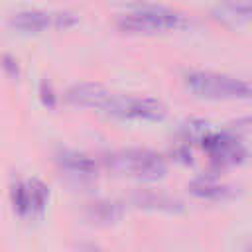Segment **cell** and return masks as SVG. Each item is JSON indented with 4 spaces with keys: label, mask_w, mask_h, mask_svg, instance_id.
I'll use <instances>...</instances> for the list:
<instances>
[{
    "label": "cell",
    "mask_w": 252,
    "mask_h": 252,
    "mask_svg": "<svg viewBox=\"0 0 252 252\" xmlns=\"http://www.w3.org/2000/svg\"><path fill=\"white\" fill-rule=\"evenodd\" d=\"M79 22V16L75 12H69V10H57V12H51V24L55 28H73L75 24Z\"/></svg>",
    "instance_id": "obj_15"
},
{
    "label": "cell",
    "mask_w": 252,
    "mask_h": 252,
    "mask_svg": "<svg viewBox=\"0 0 252 252\" xmlns=\"http://www.w3.org/2000/svg\"><path fill=\"white\" fill-rule=\"evenodd\" d=\"M106 167L140 179H159L167 171L165 158L148 148H122L108 152L104 158Z\"/></svg>",
    "instance_id": "obj_2"
},
{
    "label": "cell",
    "mask_w": 252,
    "mask_h": 252,
    "mask_svg": "<svg viewBox=\"0 0 252 252\" xmlns=\"http://www.w3.org/2000/svg\"><path fill=\"white\" fill-rule=\"evenodd\" d=\"M185 87L203 98H248L250 81L217 71L191 69L183 77Z\"/></svg>",
    "instance_id": "obj_3"
},
{
    "label": "cell",
    "mask_w": 252,
    "mask_h": 252,
    "mask_svg": "<svg viewBox=\"0 0 252 252\" xmlns=\"http://www.w3.org/2000/svg\"><path fill=\"white\" fill-rule=\"evenodd\" d=\"M81 246V252H104L98 244H94V242H81L79 244Z\"/></svg>",
    "instance_id": "obj_18"
},
{
    "label": "cell",
    "mask_w": 252,
    "mask_h": 252,
    "mask_svg": "<svg viewBox=\"0 0 252 252\" xmlns=\"http://www.w3.org/2000/svg\"><path fill=\"white\" fill-rule=\"evenodd\" d=\"M189 193L209 201H224L238 195V187L226 181H220L217 175H197L187 185Z\"/></svg>",
    "instance_id": "obj_8"
},
{
    "label": "cell",
    "mask_w": 252,
    "mask_h": 252,
    "mask_svg": "<svg viewBox=\"0 0 252 252\" xmlns=\"http://www.w3.org/2000/svg\"><path fill=\"white\" fill-rule=\"evenodd\" d=\"M203 148L209 154L211 161L217 165H236L248 158V150L240 136L220 130V132H205L201 136Z\"/></svg>",
    "instance_id": "obj_5"
},
{
    "label": "cell",
    "mask_w": 252,
    "mask_h": 252,
    "mask_svg": "<svg viewBox=\"0 0 252 252\" xmlns=\"http://www.w3.org/2000/svg\"><path fill=\"white\" fill-rule=\"evenodd\" d=\"M26 187H28V197H30V211L32 213H41L43 207H45V201L49 197V187L37 177L28 179Z\"/></svg>",
    "instance_id": "obj_13"
},
{
    "label": "cell",
    "mask_w": 252,
    "mask_h": 252,
    "mask_svg": "<svg viewBox=\"0 0 252 252\" xmlns=\"http://www.w3.org/2000/svg\"><path fill=\"white\" fill-rule=\"evenodd\" d=\"M55 161L63 171H67L75 179H91L98 171V161L93 156L71 148H59L55 154Z\"/></svg>",
    "instance_id": "obj_6"
},
{
    "label": "cell",
    "mask_w": 252,
    "mask_h": 252,
    "mask_svg": "<svg viewBox=\"0 0 252 252\" xmlns=\"http://www.w3.org/2000/svg\"><path fill=\"white\" fill-rule=\"evenodd\" d=\"M2 67H4V71H6L10 77H18V73H20L18 59L12 57L10 53H4V55H2Z\"/></svg>",
    "instance_id": "obj_17"
},
{
    "label": "cell",
    "mask_w": 252,
    "mask_h": 252,
    "mask_svg": "<svg viewBox=\"0 0 252 252\" xmlns=\"http://www.w3.org/2000/svg\"><path fill=\"white\" fill-rule=\"evenodd\" d=\"M112 116L120 118H144V120H159L165 116L167 108L159 98L142 96V94H112L102 104Z\"/></svg>",
    "instance_id": "obj_4"
},
{
    "label": "cell",
    "mask_w": 252,
    "mask_h": 252,
    "mask_svg": "<svg viewBox=\"0 0 252 252\" xmlns=\"http://www.w3.org/2000/svg\"><path fill=\"white\" fill-rule=\"evenodd\" d=\"M185 16L179 10L161 4H142L118 16L116 24L128 33H158L167 30H177L185 26Z\"/></svg>",
    "instance_id": "obj_1"
},
{
    "label": "cell",
    "mask_w": 252,
    "mask_h": 252,
    "mask_svg": "<svg viewBox=\"0 0 252 252\" xmlns=\"http://www.w3.org/2000/svg\"><path fill=\"white\" fill-rule=\"evenodd\" d=\"M108 96H110V91L96 81L75 83L63 94V98L73 106H98V108H102Z\"/></svg>",
    "instance_id": "obj_7"
},
{
    "label": "cell",
    "mask_w": 252,
    "mask_h": 252,
    "mask_svg": "<svg viewBox=\"0 0 252 252\" xmlns=\"http://www.w3.org/2000/svg\"><path fill=\"white\" fill-rule=\"evenodd\" d=\"M85 215L93 220V222H102V224H110L122 219L124 215V205L116 199H94L91 203H87L85 207Z\"/></svg>",
    "instance_id": "obj_10"
},
{
    "label": "cell",
    "mask_w": 252,
    "mask_h": 252,
    "mask_svg": "<svg viewBox=\"0 0 252 252\" xmlns=\"http://www.w3.org/2000/svg\"><path fill=\"white\" fill-rule=\"evenodd\" d=\"M213 14L217 20H222V22H242L250 18L252 4L250 2H224V4L215 6Z\"/></svg>",
    "instance_id": "obj_12"
},
{
    "label": "cell",
    "mask_w": 252,
    "mask_h": 252,
    "mask_svg": "<svg viewBox=\"0 0 252 252\" xmlns=\"http://www.w3.org/2000/svg\"><path fill=\"white\" fill-rule=\"evenodd\" d=\"M39 98H41V102H43L47 108H53V106L57 104V98H59V96H57V93H55L51 81L43 79V81L39 83Z\"/></svg>",
    "instance_id": "obj_16"
},
{
    "label": "cell",
    "mask_w": 252,
    "mask_h": 252,
    "mask_svg": "<svg viewBox=\"0 0 252 252\" xmlns=\"http://www.w3.org/2000/svg\"><path fill=\"white\" fill-rule=\"evenodd\" d=\"M130 201L142 209H158V211H169V213L183 211V201L161 189H150V187L134 189L130 195Z\"/></svg>",
    "instance_id": "obj_9"
},
{
    "label": "cell",
    "mask_w": 252,
    "mask_h": 252,
    "mask_svg": "<svg viewBox=\"0 0 252 252\" xmlns=\"http://www.w3.org/2000/svg\"><path fill=\"white\" fill-rule=\"evenodd\" d=\"M10 199L14 205V211L18 215H28L30 213V197H28V187L26 181H14L10 187Z\"/></svg>",
    "instance_id": "obj_14"
},
{
    "label": "cell",
    "mask_w": 252,
    "mask_h": 252,
    "mask_svg": "<svg viewBox=\"0 0 252 252\" xmlns=\"http://www.w3.org/2000/svg\"><path fill=\"white\" fill-rule=\"evenodd\" d=\"M10 24L22 32H41L47 26H51V12L37 10V8L20 10L10 16Z\"/></svg>",
    "instance_id": "obj_11"
}]
</instances>
